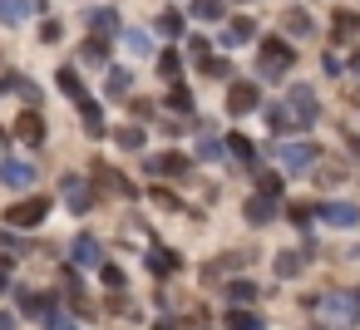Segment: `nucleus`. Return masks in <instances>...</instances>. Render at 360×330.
Returning <instances> with one entry per match:
<instances>
[{"mask_svg": "<svg viewBox=\"0 0 360 330\" xmlns=\"http://www.w3.org/2000/svg\"><path fill=\"white\" fill-rule=\"evenodd\" d=\"M45 212H50V202H20V207L6 212V222L11 227H35V222H45Z\"/></svg>", "mask_w": 360, "mask_h": 330, "instance_id": "obj_1", "label": "nucleus"}, {"mask_svg": "<svg viewBox=\"0 0 360 330\" xmlns=\"http://www.w3.org/2000/svg\"><path fill=\"white\" fill-rule=\"evenodd\" d=\"M262 65H266V74H276V70H286V65H291V50H286L281 40H271V45H266V55H262Z\"/></svg>", "mask_w": 360, "mask_h": 330, "instance_id": "obj_2", "label": "nucleus"}, {"mask_svg": "<svg viewBox=\"0 0 360 330\" xmlns=\"http://www.w3.org/2000/svg\"><path fill=\"white\" fill-rule=\"evenodd\" d=\"M227 109H232V114L257 109V89H252V84H237V89H232V99H227Z\"/></svg>", "mask_w": 360, "mask_h": 330, "instance_id": "obj_3", "label": "nucleus"}, {"mask_svg": "<svg viewBox=\"0 0 360 330\" xmlns=\"http://www.w3.org/2000/svg\"><path fill=\"white\" fill-rule=\"evenodd\" d=\"M0 178H6L11 187H25V183L35 178V168H30V163H6V168H0Z\"/></svg>", "mask_w": 360, "mask_h": 330, "instance_id": "obj_4", "label": "nucleus"}, {"mask_svg": "<svg viewBox=\"0 0 360 330\" xmlns=\"http://www.w3.org/2000/svg\"><path fill=\"white\" fill-rule=\"evenodd\" d=\"M25 11H30V0H0V20H25Z\"/></svg>", "mask_w": 360, "mask_h": 330, "instance_id": "obj_5", "label": "nucleus"}, {"mask_svg": "<svg viewBox=\"0 0 360 330\" xmlns=\"http://www.w3.org/2000/svg\"><path fill=\"white\" fill-rule=\"evenodd\" d=\"M311 158H316L311 148H281V163H286V168H296V173H301V168H306Z\"/></svg>", "mask_w": 360, "mask_h": 330, "instance_id": "obj_6", "label": "nucleus"}, {"mask_svg": "<svg viewBox=\"0 0 360 330\" xmlns=\"http://www.w3.org/2000/svg\"><path fill=\"white\" fill-rule=\"evenodd\" d=\"M153 173H168V178H178V173H188V158L168 153V158H158V163H153Z\"/></svg>", "mask_w": 360, "mask_h": 330, "instance_id": "obj_7", "label": "nucleus"}, {"mask_svg": "<svg viewBox=\"0 0 360 330\" xmlns=\"http://www.w3.org/2000/svg\"><path fill=\"white\" fill-rule=\"evenodd\" d=\"M321 217H326V222H335V227H350V222H355V212H350V207H321Z\"/></svg>", "mask_w": 360, "mask_h": 330, "instance_id": "obj_8", "label": "nucleus"}, {"mask_svg": "<svg viewBox=\"0 0 360 330\" xmlns=\"http://www.w3.org/2000/svg\"><path fill=\"white\" fill-rule=\"evenodd\" d=\"M15 128H20V138H30V143L40 138V119H35V114H20V124H15Z\"/></svg>", "mask_w": 360, "mask_h": 330, "instance_id": "obj_9", "label": "nucleus"}, {"mask_svg": "<svg viewBox=\"0 0 360 330\" xmlns=\"http://www.w3.org/2000/svg\"><path fill=\"white\" fill-rule=\"evenodd\" d=\"M193 15H202V20H217V15H222V0H198V6H193Z\"/></svg>", "mask_w": 360, "mask_h": 330, "instance_id": "obj_10", "label": "nucleus"}, {"mask_svg": "<svg viewBox=\"0 0 360 330\" xmlns=\"http://www.w3.org/2000/svg\"><path fill=\"white\" fill-rule=\"evenodd\" d=\"M75 256H79L84 266H99V246H94V242H79V246H75Z\"/></svg>", "mask_w": 360, "mask_h": 330, "instance_id": "obj_11", "label": "nucleus"}, {"mask_svg": "<svg viewBox=\"0 0 360 330\" xmlns=\"http://www.w3.org/2000/svg\"><path fill=\"white\" fill-rule=\"evenodd\" d=\"M109 94H114V99H124V94H129V74H119V70H114V74H109Z\"/></svg>", "mask_w": 360, "mask_h": 330, "instance_id": "obj_12", "label": "nucleus"}, {"mask_svg": "<svg viewBox=\"0 0 360 330\" xmlns=\"http://www.w3.org/2000/svg\"><path fill=\"white\" fill-rule=\"evenodd\" d=\"M119 143H124V148H139L143 133H139V128H119Z\"/></svg>", "mask_w": 360, "mask_h": 330, "instance_id": "obj_13", "label": "nucleus"}, {"mask_svg": "<svg viewBox=\"0 0 360 330\" xmlns=\"http://www.w3.org/2000/svg\"><path fill=\"white\" fill-rule=\"evenodd\" d=\"M60 84H65L70 94H79V74H75V70H60Z\"/></svg>", "mask_w": 360, "mask_h": 330, "instance_id": "obj_14", "label": "nucleus"}, {"mask_svg": "<svg viewBox=\"0 0 360 330\" xmlns=\"http://www.w3.org/2000/svg\"><path fill=\"white\" fill-rule=\"evenodd\" d=\"M296 266H301V256H276V271H281V276H291Z\"/></svg>", "mask_w": 360, "mask_h": 330, "instance_id": "obj_15", "label": "nucleus"}, {"mask_svg": "<svg viewBox=\"0 0 360 330\" xmlns=\"http://www.w3.org/2000/svg\"><path fill=\"white\" fill-rule=\"evenodd\" d=\"M232 330H262V320H252V315H232Z\"/></svg>", "mask_w": 360, "mask_h": 330, "instance_id": "obj_16", "label": "nucleus"}, {"mask_svg": "<svg viewBox=\"0 0 360 330\" xmlns=\"http://www.w3.org/2000/svg\"><path fill=\"white\" fill-rule=\"evenodd\" d=\"M0 291H6V271H0Z\"/></svg>", "mask_w": 360, "mask_h": 330, "instance_id": "obj_17", "label": "nucleus"}]
</instances>
